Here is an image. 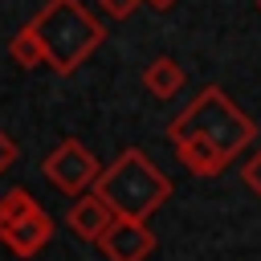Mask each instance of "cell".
Masks as SVG:
<instances>
[{
    "label": "cell",
    "instance_id": "1",
    "mask_svg": "<svg viewBox=\"0 0 261 261\" xmlns=\"http://www.w3.org/2000/svg\"><path fill=\"white\" fill-rule=\"evenodd\" d=\"M167 135L175 143V155L179 163L208 179V175H220L257 135L253 118L220 90V86H204L171 122H167Z\"/></svg>",
    "mask_w": 261,
    "mask_h": 261
},
{
    "label": "cell",
    "instance_id": "2",
    "mask_svg": "<svg viewBox=\"0 0 261 261\" xmlns=\"http://www.w3.org/2000/svg\"><path fill=\"white\" fill-rule=\"evenodd\" d=\"M94 196L118 216V220H135L147 224V216L155 208H163V200L171 196V179L151 163L147 151L126 147L114 163H106L94 179Z\"/></svg>",
    "mask_w": 261,
    "mask_h": 261
},
{
    "label": "cell",
    "instance_id": "3",
    "mask_svg": "<svg viewBox=\"0 0 261 261\" xmlns=\"http://www.w3.org/2000/svg\"><path fill=\"white\" fill-rule=\"evenodd\" d=\"M29 33L37 37L41 57L53 73H73L106 41V29L82 8V0H49L29 20Z\"/></svg>",
    "mask_w": 261,
    "mask_h": 261
},
{
    "label": "cell",
    "instance_id": "4",
    "mask_svg": "<svg viewBox=\"0 0 261 261\" xmlns=\"http://www.w3.org/2000/svg\"><path fill=\"white\" fill-rule=\"evenodd\" d=\"M49 237H53L49 212L24 188H8L0 196V241L16 257H33V253H41L49 245Z\"/></svg>",
    "mask_w": 261,
    "mask_h": 261
},
{
    "label": "cell",
    "instance_id": "5",
    "mask_svg": "<svg viewBox=\"0 0 261 261\" xmlns=\"http://www.w3.org/2000/svg\"><path fill=\"white\" fill-rule=\"evenodd\" d=\"M41 171H45V179H49L57 192L82 196V192H90L94 179H98V159H94L77 139H61V143L45 155Z\"/></svg>",
    "mask_w": 261,
    "mask_h": 261
},
{
    "label": "cell",
    "instance_id": "6",
    "mask_svg": "<svg viewBox=\"0 0 261 261\" xmlns=\"http://www.w3.org/2000/svg\"><path fill=\"white\" fill-rule=\"evenodd\" d=\"M102 249L106 261H143L151 249H155V232L147 224H135V220H110V228L94 241Z\"/></svg>",
    "mask_w": 261,
    "mask_h": 261
},
{
    "label": "cell",
    "instance_id": "7",
    "mask_svg": "<svg viewBox=\"0 0 261 261\" xmlns=\"http://www.w3.org/2000/svg\"><path fill=\"white\" fill-rule=\"evenodd\" d=\"M110 220H114V212H110L94 192H82V200H77V204L69 208V216H65L69 232L82 237V241H98V237L110 228Z\"/></svg>",
    "mask_w": 261,
    "mask_h": 261
},
{
    "label": "cell",
    "instance_id": "8",
    "mask_svg": "<svg viewBox=\"0 0 261 261\" xmlns=\"http://www.w3.org/2000/svg\"><path fill=\"white\" fill-rule=\"evenodd\" d=\"M143 86L155 94V98H175L184 90V65L175 57H155L147 69H143Z\"/></svg>",
    "mask_w": 261,
    "mask_h": 261
},
{
    "label": "cell",
    "instance_id": "9",
    "mask_svg": "<svg viewBox=\"0 0 261 261\" xmlns=\"http://www.w3.org/2000/svg\"><path fill=\"white\" fill-rule=\"evenodd\" d=\"M8 57L20 65V69H37V65H45V57H41V45H37V37L29 33V24L8 41Z\"/></svg>",
    "mask_w": 261,
    "mask_h": 261
},
{
    "label": "cell",
    "instance_id": "10",
    "mask_svg": "<svg viewBox=\"0 0 261 261\" xmlns=\"http://www.w3.org/2000/svg\"><path fill=\"white\" fill-rule=\"evenodd\" d=\"M241 179H245V188H249L253 196H261V147L241 163Z\"/></svg>",
    "mask_w": 261,
    "mask_h": 261
},
{
    "label": "cell",
    "instance_id": "11",
    "mask_svg": "<svg viewBox=\"0 0 261 261\" xmlns=\"http://www.w3.org/2000/svg\"><path fill=\"white\" fill-rule=\"evenodd\" d=\"M98 4H102V12H106V16L126 20V16H135V8H139L143 0H98Z\"/></svg>",
    "mask_w": 261,
    "mask_h": 261
},
{
    "label": "cell",
    "instance_id": "12",
    "mask_svg": "<svg viewBox=\"0 0 261 261\" xmlns=\"http://www.w3.org/2000/svg\"><path fill=\"white\" fill-rule=\"evenodd\" d=\"M12 163H16V139H12L8 130H0V175H4Z\"/></svg>",
    "mask_w": 261,
    "mask_h": 261
},
{
    "label": "cell",
    "instance_id": "13",
    "mask_svg": "<svg viewBox=\"0 0 261 261\" xmlns=\"http://www.w3.org/2000/svg\"><path fill=\"white\" fill-rule=\"evenodd\" d=\"M143 4H151V8H159V12H163V8H171L175 0H143Z\"/></svg>",
    "mask_w": 261,
    "mask_h": 261
},
{
    "label": "cell",
    "instance_id": "14",
    "mask_svg": "<svg viewBox=\"0 0 261 261\" xmlns=\"http://www.w3.org/2000/svg\"><path fill=\"white\" fill-rule=\"evenodd\" d=\"M257 8H261V0H257Z\"/></svg>",
    "mask_w": 261,
    "mask_h": 261
}]
</instances>
